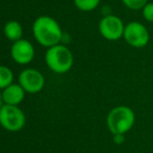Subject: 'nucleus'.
Instances as JSON below:
<instances>
[{
	"mask_svg": "<svg viewBox=\"0 0 153 153\" xmlns=\"http://www.w3.org/2000/svg\"><path fill=\"white\" fill-rule=\"evenodd\" d=\"M3 34L5 36V38H7L10 41L16 42V41L22 39L23 27L20 22H18L16 20H10L4 24Z\"/></svg>",
	"mask_w": 153,
	"mask_h": 153,
	"instance_id": "9d476101",
	"label": "nucleus"
},
{
	"mask_svg": "<svg viewBox=\"0 0 153 153\" xmlns=\"http://www.w3.org/2000/svg\"><path fill=\"white\" fill-rule=\"evenodd\" d=\"M14 81V74L7 66L0 65V90H3Z\"/></svg>",
	"mask_w": 153,
	"mask_h": 153,
	"instance_id": "9b49d317",
	"label": "nucleus"
},
{
	"mask_svg": "<svg viewBox=\"0 0 153 153\" xmlns=\"http://www.w3.org/2000/svg\"><path fill=\"white\" fill-rule=\"evenodd\" d=\"M10 57L20 65L29 64L34 58V47L26 39H20L13 43L10 47Z\"/></svg>",
	"mask_w": 153,
	"mask_h": 153,
	"instance_id": "6e6552de",
	"label": "nucleus"
},
{
	"mask_svg": "<svg viewBox=\"0 0 153 153\" xmlns=\"http://www.w3.org/2000/svg\"><path fill=\"white\" fill-rule=\"evenodd\" d=\"M142 15L146 21L153 23V2H147V4L142 8Z\"/></svg>",
	"mask_w": 153,
	"mask_h": 153,
	"instance_id": "4468645a",
	"label": "nucleus"
},
{
	"mask_svg": "<svg viewBox=\"0 0 153 153\" xmlns=\"http://www.w3.org/2000/svg\"><path fill=\"white\" fill-rule=\"evenodd\" d=\"M121 1L127 8L132 11L142 10L147 4V2H149L148 0H121Z\"/></svg>",
	"mask_w": 153,
	"mask_h": 153,
	"instance_id": "ddd939ff",
	"label": "nucleus"
},
{
	"mask_svg": "<svg viewBox=\"0 0 153 153\" xmlns=\"http://www.w3.org/2000/svg\"><path fill=\"white\" fill-rule=\"evenodd\" d=\"M123 39L131 47L143 48L149 43L150 34L148 29L142 22L131 21L125 24Z\"/></svg>",
	"mask_w": 153,
	"mask_h": 153,
	"instance_id": "39448f33",
	"label": "nucleus"
},
{
	"mask_svg": "<svg viewBox=\"0 0 153 153\" xmlns=\"http://www.w3.org/2000/svg\"><path fill=\"white\" fill-rule=\"evenodd\" d=\"M2 98H3L4 104L18 106L24 100L25 90L19 83H13L2 90Z\"/></svg>",
	"mask_w": 153,
	"mask_h": 153,
	"instance_id": "1a4fd4ad",
	"label": "nucleus"
},
{
	"mask_svg": "<svg viewBox=\"0 0 153 153\" xmlns=\"http://www.w3.org/2000/svg\"><path fill=\"white\" fill-rule=\"evenodd\" d=\"M32 34L36 42L47 48L59 44L64 37L61 25L50 16L38 17L32 24Z\"/></svg>",
	"mask_w": 153,
	"mask_h": 153,
	"instance_id": "f257e3e1",
	"label": "nucleus"
},
{
	"mask_svg": "<svg viewBox=\"0 0 153 153\" xmlns=\"http://www.w3.org/2000/svg\"><path fill=\"white\" fill-rule=\"evenodd\" d=\"M100 4V0H74V5L81 12H93Z\"/></svg>",
	"mask_w": 153,
	"mask_h": 153,
	"instance_id": "f8f14e48",
	"label": "nucleus"
},
{
	"mask_svg": "<svg viewBox=\"0 0 153 153\" xmlns=\"http://www.w3.org/2000/svg\"><path fill=\"white\" fill-rule=\"evenodd\" d=\"M4 105V102H3V98H2V91L0 90V109H1V107Z\"/></svg>",
	"mask_w": 153,
	"mask_h": 153,
	"instance_id": "dca6fc26",
	"label": "nucleus"
},
{
	"mask_svg": "<svg viewBox=\"0 0 153 153\" xmlns=\"http://www.w3.org/2000/svg\"><path fill=\"white\" fill-rule=\"evenodd\" d=\"M135 124V113L130 107L120 105L107 113L106 127L111 134H126Z\"/></svg>",
	"mask_w": 153,
	"mask_h": 153,
	"instance_id": "f03ea898",
	"label": "nucleus"
},
{
	"mask_svg": "<svg viewBox=\"0 0 153 153\" xmlns=\"http://www.w3.org/2000/svg\"><path fill=\"white\" fill-rule=\"evenodd\" d=\"M26 123L25 115L18 106L4 104L0 109V125L10 132L22 130Z\"/></svg>",
	"mask_w": 153,
	"mask_h": 153,
	"instance_id": "20e7f679",
	"label": "nucleus"
},
{
	"mask_svg": "<svg viewBox=\"0 0 153 153\" xmlns=\"http://www.w3.org/2000/svg\"><path fill=\"white\" fill-rule=\"evenodd\" d=\"M45 62L51 72L62 75L68 72L74 63L73 54L65 44H57L47 48L45 54Z\"/></svg>",
	"mask_w": 153,
	"mask_h": 153,
	"instance_id": "7ed1b4c3",
	"label": "nucleus"
},
{
	"mask_svg": "<svg viewBox=\"0 0 153 153\" xmlns=\"http://www.w3.org/2000/svg\"><path fill=\"white\" fill-rule=\"evenodd\" d=\"M113 141L116 145H122L126 141V137H125V134H114Z\"/></svg>",
	"mask_w": 153,
	"mask_h": 153,
	"instance_id": "2eb2a0df",
	"label": "nucleus"
},
{
	"mask_svg": "<svg viewBox=\"0 0 153 153\" xmlns=\"http://www.w3.org/2000/svg\"><path fill=\"white\" fill-rule=\"evenodd\" d=\"M100 35L107 41H118L123 38L125 24L120 17L116 15H106L101 18L98 24Z\"/></svg>",
	"mask_w": 153,
	"mask_h": 153,
	"instance_id": "423d86ee",
	"label": "nucleus"
},
{
	"mask_svg": "<svg viewBox=\"0 0 153 153\" xmlns=\"http://www.w3.org/2000/svg\"><path fill=\"white\" fill-rule=\"evenodd\" d=\"M18 81L25 92L28 93H38L45 85V78L43 74L34 68H26L22 70L19 75Z\"/></svg>",
	"mask_w": 153,
	"mask_h": 153,
	"instance_id": "0eeeda50",
	"label": "nucleus"
}]
</instances>
